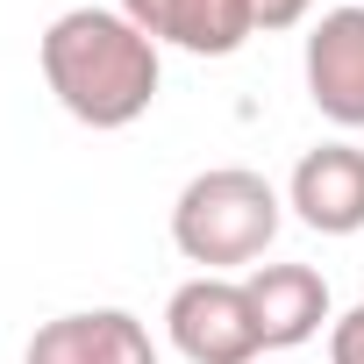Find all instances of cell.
<instances>
[{
	"label": "cell",
	"mask_w": 364,
	"mask_h": 364,
	"mask_svg": "<svg viewBox=\"0 0 364 364\" xmlns=\"http://www.w3.org/2000/svg\"><path fill=\"white\" fill-rule=\"evenodd\" d=\"M22 364H157V343L129 307H79V314L43 321Z\"/></svg>",
	"instance_id": "5b68a950"
},
{
	"label": "cell",
	"mask_w": 364,
	"mask_h": 364,
	"mask_svg": "<svg viewBox=\"0 0 364 364\" xmlns=\"http://www.w3.org/2000/svg\"><path fill=\"white\" fill-rule=\"evenodd\" d=\"M328 364H364V300L328 328Z\"/></svg>",
	"instance_id": "9c48e42d"
},
{
	"label": "cell",
	"mask_w": 364,
	"mask_h": 364,
	"mask_svg": "<svg viewBox=\"0 0 364 364\" xmlns=\"http://www.w3.org/2000/svg\"><path fill=\"white\" fill-rule=\"evenodd\" d=\"M122 15L164 50H186V58H236L257 22H250V0H122Z\"/></svg>",
	"instance_id": "8992f818"
},
{
	"label": "cell",
	"mask_w": 364,
	"mask_h": 364,
	"mask_svg": "<svg viewBox=\"0 0 364 364\" xmlns=\"http://www.w3.org/2000/svg\"><path fill=\"white\" fill-rule=\"evenodd\" d=\"M286 208L314 236H357L364 229V150L357 143H314L286 178Z\"/></svg>",
	"instance_id": "277c9868"
},
{
	"label": "cell",
	"mask_w": 364,
	"mask_h": 364,
	"mask_svg": "<svg viewBox=\"0 0 364 364\" xmlns=\"http://www.w3.org/2000/svg\"><path fill=\"white\" fill-rule=\"evenodd\" d=\"M164 328H171V350L186 364H250L264 350L243 279H215V272H200V279H186L171 293Z\"/></svg>",
	"instance_id": "3957f363"
},
{
	"label": "cell",
	"mask_w": 364,
	"mask_h": 364,
	"mask_svg": "<svg viewBox=\"0 0 364 364\" xmlns=\"http://www.w3.org/2000/svg\"><path fill=\"white\" fill-rule=\"evenodd\" d=\"M307 8L314 0H250V22L257 29H293V22H307Z\"/></svg>",
	"instance_id": "30bf717a"
},
{
	"label": "cell",
	"mask_w": 364,
	"mask_h": 364,
	"mask_svg": "<svg viewBox=\"0 0 364 364\" xmlns=\"http://www.w3.org/2000/svg\"><path fill=\"white\" fill-rule=\"evenodd\" d=\"M286 222V200L272 193V178L250 171V164H215L200 178H186L171 200V243L186 264L200 272H236V264H257L272 250Z\"/></svg>",
	"instance_id": "7a4b0ae2"
},
{
	"label": "cell",
	"mask_w": 364,
	"mask_h": 364,
	"mask_svg": "<svg viewBox=\"0 0 364 364\" xmlns=\"http://www.w3.org/2000/svg\"><path fill=\"white\" fill-rule=\"evenodd\" d=\"M243 293H250V314H257L264 350H300L328 321V279L314 264H257L243 279Z\"/></svg>",
	"instance_id": "ba28073f"
},
{
	"label": "cell",
	"mask_w": 364,
	"mask_h": 364,
	"mask_svg": "<svg viewBox=\"0 0 364 364\" xmlns=\"http://www.w3.org/2000/svg\"><path fill=\"white\" fill-rule=\"evenodd\" d=\"M307 100L336 129H364V8H328L307 29Z\"/></svg>",
	"instance_id": "52a82bcc"
},
{
	"label": "cell",
	"mask_w": 364,
	"mask_h": 364,
	"mask_svg": "<svg viewBox=\"0 0 364 364\" xmlns=\"http://www.w3.org/2000/svg\"><path fill=\"white\" fill-rule=\"evenodd\" d=\"M43 86L58 93V107L86 129H129L150 114L157 86H164V65H157V43L122 15V8H65L43 43Z\"/></svg>",
	"instance_id": "6da1fadb"
}]
</instances>
